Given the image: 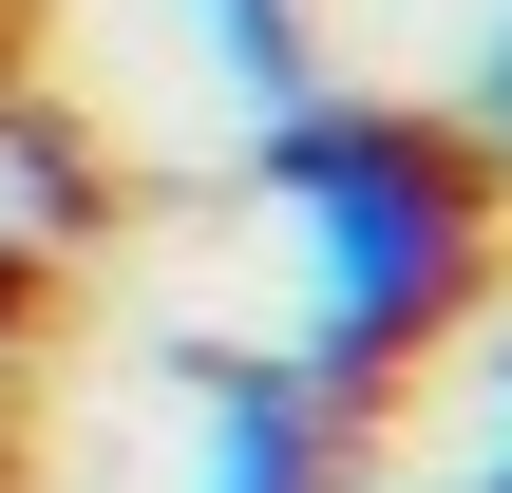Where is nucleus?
<instances>
[{"label":"nucleus","mask_w":512,"mask_h":493,"mask_svg":"<svg viewBox=\"0 0 512 493\" xmlns=\"http://www.w3.org/2000/svg\"><path fill=\"white\" fill-rule=\"evenodd\" d=\"M247 171H266V209H285V361H304L323 399H399L418 361L475 342L512 190L456 152V114L285 95V114H247Z\"/></svg>","instance_id":"f257e3e1"},{"label":"nucleus","mask_w":512,"mask_h":493,"mask_svg":"<svg viewBox=\"0 0 512 493\" xmlns=\"http://www.w3.org/2000/svg\"><path fill=\"white\" fill-rule=\"evenodd\" d=\"M323 437H342V399H323L304 361H209L190 493H342V475H323Z\"/></svg>","instance_id":"f03ea898"},{"label":"nucleus","mask_w":512,"mask_h":493,"mask_svg":"<svg viewBox=\"0 0 512 493\" xmlns=\"http://www.w3.org/2000/svg\"><path fill=\"white\" fill-rule=\"evenodd\" d=\"M190 38H209V76H228L247 114L323 95V38H304V0H190Z\"/></svg>","instance_id":"7ed1b4c3"},{"label":"nucleus","mask_w":512,"mask_h":493,"mask_svg":"<svg viewBox=\"0 0 512 493\" xmlns=\"http://www.w3.org/2000/svg\"><path fill=\"white\" fill-rule=\"evenodd\" d=\"M456 152H475V171L512 190V0L475 19V57H456Z\"/></svg>","instance_id":"20e7f679"},{"label":"nucleus","mask_w":512,"mask_h":493,"mask_svg":"<svg viewBox=\"0 0 512 493\" xmlns=\"http://www.w3.org/2000/svg\"><path fill=\"white\" fill-rule=\"evenodd\" d=\"M38 323H57V247H38V228L0 209V380L38 361Z\"/></svg>","instance_id":"39448f33"},{"label":"nucleus","mask_w":512,"mask_h":493,"mask_svg":"<svg viewBox=\"0 0 512 493\" xmlns=\"http://www.w3.org/2000/svg\"><path fill=\"white\" fill-rule=\"evenodd\" d=\"M475 493H512V342L475 361Z\"/></svg>","instance_id":"423d86ee"},{"label":"nucleus","mask_w":512,"mask_h":493,"mask_svg":"<svg viewBox=\"0 0 512 493\" xmlns=\"http://www.w3.org/2000/svg\"><path fill=\"white\" fill-rule=\"evenodd\" d=\"M0 57H19V0H0Z\"/></svg>","instance_id":"0eeeda50"}]
</instances>
